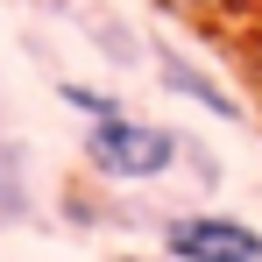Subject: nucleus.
<instances>
[{"label": "nucleus", "mask_w": 262, "mask_h": 262, "mask_svg": "<svg viewBox=\"0 0 262 262\" xmlns=\"http://www.w3.org/2000/svg\"><path fill=\"white\" fill-rule=\"evenodd\" d=\"M85 156H92V170L114 177V184H149V177H163L177 156H184V142H177L163 121H128V114H114V121H92Z\"/></svg>", "instance_id": "1"}, {"label": "nucleus", "mask_w": 262, "mask_h": 262, "mask_svg": "<svg viewBox=\"0 0 262 262\" xmlns=\"http://www.w3.org/2000/svg\"><path fill=\"white\" fill-rule=\"evenodd\" d=\"M163 255L170 262H262V234L227 213H177L163 227Z\"/></svg>", "instance_id": "2"}, {"label": "nucleus", "mask_w": 262, "mask_h": 262, "mask_svg": "<svg viewBox=\"0 0 262 262\" xmlns=\"http://www.w3.org/2000/svg\"><path fill=\"white\" fill-rule=\"evenodd\" d=\"M156 78L177 92V99H191V106H206L213 121H241V99L220 85L213 71H199L191 57H177V50H156Z\"/></svg>", "instance_id": "3"}, {"label": "nucleus", "mask_w": 262, "mask_h": 262, "mask_svg": "<svg viewBox=\"0 0 262 262\" xmlns=\"http://www.w3.org/2000/svg\"><path fill=\"white\" fill-rule=\"evenodd\" d=\"M21 213H29V184H21V149L7 142V149H0V227L21 220Z\"/></svg>", "instance_id": "4"}, {"label": "nucleus", "mask_w": 262, "mask_h": 262, "mask_svg": "<svg viewBox=\"0 0 262 262\" xmlns=\"http://www.w3.org/2000/svg\"><path fill=\"white\" fill-rule=\"evenodd\" d=\"M64 92V106H78V114H92V121H114V114H128L114 92H92V85H57Z\"/></svg>", "instance_id": "5"}]
</instances>
